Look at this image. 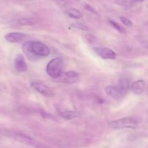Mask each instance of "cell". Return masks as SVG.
I'll list each match as a JSON object with an SVG mask.
<instances>
[{
  "label": "cell",
  "instance_id": "6da1fadb",
  "mask_svg": "<svg viewBox=\"0 0 148 148\" xmlns=\"http://www.w3.org/2000/svg\"><path fill=\"white\" fill-rule=\"evenodd\" d=\"M23 52L30 59L36 60L37 57H44L50 55V49L38 41H28L22 46Z\"/></svg>",
  "mask_w": 148,
  "mask_h": 148
},
{
  "label": "cell",
  "instance_id": "7a4b0ae2",
  "mask_svg": "<svg viewBox=\"0 0 148 148\" xmlns=\"http://www.w3.org/2000/svg\"><path fill=\"white\" fill-rule=\"evenodd\" d=\"M0 133L3 136H7V137L12 138L20 143L25 144L26 145L32 147L33 148H48L40 142H38L37 140L34 139L33 138L19 131H14L10 130H1Z\"/></svg>",
  "mask_w": 148,
  "mask_h": 148
},
{
  "label": "cell",
  "instance_id": "3957f363",
  "mask_svg": "<svg viewBox=\"0 0 148 148\" xmlns=\"http://www.w3.org/2000/svg\"><path fill=\"white\" fill-rule=\"evenodd\" d=\"M46 73L51 78L56 79L63 73V60L61 58H54L48 63Z\"/></svg>",
  "mask_w": 148,
  "mask_h": 148
},
{
  "label": "cell",
  "instance_id": "277c9868",
  "mask_svg": "<svg viewBox=\"0 0 148 148\" xmlns=\"http://www.w3.org/2000/svg\"><path fill=\"white\" fill-rule=\"evenodd\" d=\"M110 128L115 129H136L138 127L139 123L137 120L131 118H123L118 120H113L108 124Z\"/></svg>",
  "mask_w": 148,
  "mask_h": 148
},
{
  "label": "cell",
  "instance_id": "5b68a950",
  "mask_svg": "<svg viewBox=\"0 0 148 148\" xmlns=\"http://www.w3.org/2000/svg\"><path fill=\"white\" fill-rule=\"evenodd\" d=\"M30 86L38 93L46 97H52L53 92L47 85L38 80H33L30 82Z\"/></svg>",
  "mask_w": 148,
  "mask_h": 148
},
{
  "label": "cell",
  "instance_id": "8992f818",
  "mask_svg": "<svg viewBox=\"0 0 148 148\" xmlns=\"http://www.w3.org/2000/svg\"><path fill=\"white\" fill-rule=\"evenodd\" d=\"M54 80L57 82L63 83V84H72L78 81L79 74L75 71H66L62 73L60 76Z\"/></svg>",
  "mask_w": 148,
  "mask_h": 148
},
{
  "label": "cell",
  "instance_id": "52a82bcc",
  "mask_svg": "<svg viewBox=\"0 0 148 148\" xmlns=\"http://www.w3.org/2000/svg\"><path fill=\"white\" fill-rule=\"evenodd\" d=\"M93 50L98 56L103 59H114L116 57V54L113 49L107 47H94Z\"/></svg>",
  "mask_w": 148,
  "mask_h": 148
},
{
  "label": "cell",
  "instance_id": "ba28073f",
  "mask_svg": "<svg viewBox=\"0 0 148 148\" xmlns=\"http://www.w3.org/2000/svg\"><path fill=\"white\" fill-rule=\"evenodd\" d=\"M27 35L25 33L21 32H10L7 33L4 36V39L6 41L10 43H17V42L21 41L27 37Z\"/></svg>",
  "mask_w": 148,
  "mask_h": 148
},
{
  "label": "cell",
  "instance_id": "9c48e42d",
  "mask_svg": "<svg viewBox=\"0 0 148 148\" xmlns=\"http://www.w3.org/2000/svg\"><path fill=\"white\" fill-rule=\"evenodd\" d=\"M14 68L19 72H25L27 70V65L23 55L19 54L14 59Z\"/></svg>",
  "mask_w": 148,
  "mask_h": 148
},
{
  "label": "cell",
  "instance_id": "30bf717a",
  "mask_svg": "<svg viewBox=\"0 0 148 148\" xmlns=\"http://www.w3.org/2000/svg\"><path fill=\"white\" fill-rule=\"evenodd\" d=\"M132 91L135 94L140 95L142 94L146 89V83L143 80H137L132 84Z\"/></svg>",
  "mask_w": 148,
  "mask_h": 148
},
{
  "label": "cell",
  "instance_id": "8fae6325",
  "mask_svg": "<svg viewBox=\"0 0 148 148\" xmlns=\"http://www.w3.org/2000/svg\"><path fill=\"white\" fill-rule=\"evenodd\" d=\"M105 91L107 95L110 96L113 98H119V97H121V96H123L119 86H107L105 88Z\"/></svg>",
  "mask_w": 148,
  "mask_h": 148
},
{
  "label": "cell",
  "instance_id": "7c38bea8",
  "mask_svg": "<svg viewBox=\"0 0 148 148\" xmlns=\"http://www.w3.org/2000/svg\"><path fill=\"white\" fill-rule=\"evenodd\" d=\"M131 86L132 84L128 78H125V77H122V78H121V79L119 80V90L121 91L123 96L128 92L129 90L131 88Z\"/></svg>",
  "mask_w": 148,
  "mask_h": 148
},
{
  "label": "cell",
  "instance_id": "4fadbf2b",
  "mask_svg": "<svg viewBox=\"0 0 148 148\" xmlns=\"http://www.w3.org/2000/svg\"><path fill=\"white\" fill-rule=\"evenodd\" d=\"M143 0H115V3L118 5L124 7H130L137 2H143Z\"/></svg>",
  "mask_w": 148,
  "mask_h": 148
},
{
  "label": "cell",
  "instance_id": "5bb4252c",
  "mask_svg": "<svg viewBox=\"0 0 148 148\" xmlns=\"http://www.w3.org/2000/svg\"><path fill=\"white\" fill-rule=\"evenodd\" d=\"M65 13L69 17L74 19H80L82 17V13L80 11L75 8L68 9L65 11Z\"/></svg>",
  "mask_w": 148,
  "mask_h": 148
},
{
  "label": "cell",
  "instance_id": "9a60e30c",
  "mask_svg": "<svg viewBox=\"0 0 148 148\" xmlns=\"http://www.w3.org/2000/svg\"><path fill=\"white\" fill-rule=\"evenodd\" d=\"M60 115L62 116L64 118L66 119V120H72V119L76 118L78 115H79V113L76 111H62L59 113Z\"/></svg>",
  "mask_w": 148,
  "mask_h": 148
},
{
  "label": "cell",
  "instance_id": "2e32d148",
  "mask_svg": "<svg viewBox=\"0 0 148 148\" xmlns=\"http://www.w3.org/2000/svg\"><path fill=\"white\" fill-rule=\"evenodd\" d=\"M18 23L20 26H31L34 24L35 22L31 18H21L18 20Z\"/></svg>",
  "mask_w": 148,
  "mask_h": 148
},
{
  "label": "cell",
  "instance_id": "e0dca14e",
  "mask_svg": "<svg viewBox=\"0 0 148 148\" xmlns=\"http://www.w3.org/2000/svg\"><path fill=\"white\" fill-rule=\"evenodd\" d=\"M109 22H110V23H111V26H112L113 27L116 29V30H118L119 33H124V32H125V30L124 29V28L121 27V26H120L119 23H117L116 22L114 21V20H109Z\"/></svg>",
  "mask_w": 148,
  "mask_h": 148
},
{
  "label": "cell",
  "instance_id": "ac0fdd59",
  "mask_svg": "<svg viewBox=\"0 0 148 148\" xmlns=\"http://www.w3.org/2000/svg\"><path fill=\"white\" fill-rule=\"evenodd\" d=\"M120 20H121V21L122 22L123 24L125 25L126 26H128V27H130V26H132V22L131 21V20H130V19L127 18V17H120Z\"/></svg>",
  "mask_w": 148,
  "mask_h": 148
},
{
  "label": "cell",
  "instance_id": "d6986e66",
  "mask_svg": "<svg viewBox=\"0 0 148 148\" xmlns=\"http://www.w3.org/2000/svg\"><path fill=\"white\" fill-rule=\"evenodd\" d=\"M72 26H73L75 28H76L80 29V30H88V27H86V26H84V25H82V24H79V23H75V24L72 25Z\"/></svg>",
  "mask_w": 148,
  "mask_h": 148
},
{
  "label": "cell",
  "instance_id": "ffe728a7",
  "mask_svg": "<svg viewBox=\"0 0 148 148\" xmlns=\"http://www.w3.org/2000/svg\"><path fill=\"white\" fill-rule=\"evenodd\" d=\"M85 9H86L87 10H88L89 12H90L92 13H94V14H98V12H97L96 10H95V9L93 8L92 7H91L90 5H89V4H85Z\"/></svg>",
  "mask_w": 148,
  "mask_h": 148
},
{
  "label": "cell",
  "instance_id": "44dd1931",
  "mask_svg": "<svg viewBox=\"0 0 148 148\" xmlns=\"http://www.w3.org/2000/svg\"><path fill=\"white\" fill-rule=\"evenodd\" d=\"M143 45L146 47L147 49H148V41H145L143 42Z\"/></svg>",
  "mask_w": 148,
  "mask_h": 148
}]
</instances>
